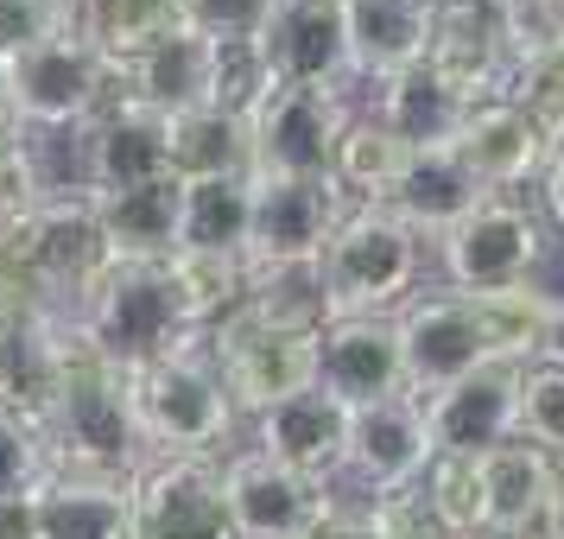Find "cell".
Listing matches in <instances>:
<instances>
[{
    "instance_id": "cell-9",
    "label": "cell",
    "mask_w": 564,
    "mask_h": 539,
    "mask_svg": "<svg viewBox=\"0 0 564 539\" xmlns=\"http://www.w3.org/2000/svg\"><path fill=\"white\" fill-rule=\"evenodd\" d=\"M539 260H545V223L513 197H488L476 216H463L451 235H437V267L451 292H508V285H533Z\"/></svg>"
},
{
    "instance_id": "cell-16",
    "label": "cell",
    "mask_w": 564,
    "mask_h": 539,
    "mask_svg": "<svg viewBox=\"0 0 564 539\" xmlns=\"http://www.w3.org/2000/svg\"><path fill=\"white\" fill-rule=\"evenodd\" d=\"M260 52L273 83H305V89H343L356 83L349 64V13L336 0H273Z\"/></svg>"
},
{
    "instance_id": "cell-11",
    "label": "cell",
    "mask_w": 564,
    "mask_h": 539,
    "mask_svg": "<svg viewBox=\"0 0 564 539\" xmlns=\"http://www.w3.org/2000/svg\"><path fill=\"white\" fill-rule=\"evenodd\" d=\"M400 331V356H406V394L432 400L444 387L469 381L476 368H488V343L476 324V305L463 292H412L393 311Z\"/></svg>"
},
{
    "instance_id": "cell-22",
    "label": "cell",
    "mask_w": 564,
    "mask_h": 539,
    "mask_svg": "<svg viewBox=\"0 0 564 539\" xmlns=\"http://www.w3.org/2000/svg\"><path fill=\"white\" fill-rule=\"evenodd\" d=\"M209 83H216V39L178 26L153 52L133 57L128 71H115V96L159 121H178L191 108H209Z\"/></svg>"
},
{
    "instance_id": "cell-44",
    "label": "cell",
    "mask_w": 564,
    "mask_h": 539,
    "mask_svg": "<svg viewBox=\"0 0 564 539\" xmlns=\"http://www.w3.org/2000/svg\"><path fill=\"white\" fill-rule=\"evenodd\" d=\"M273 0H178V20L204 39H260Z\"/></svg>"
},
{
    "instance_id": "cell-36",
    "label": "cell",
    "mask_w": 564,
    "mask_h": 539,
    "mask_svg": "<svg viewBox=\"0 0 564 539\" xmlns=\"http://www.w3.org/2000/svg\"><path fill=\"white\" fill-rule=\"evenodd\" d=\"M165 273H172V292L197 336H209L223 317L248 305V260L241 255H172Z\"/></svg>"
},
{
    "instance_id": "cell-31",
    "label": "cell",
    "mask_w": 564,
    "mask_h": 539,
    "mask_svg": "<svg viewBox=\"0 0 564 539\" xmlns=\"http://www.w3.org/2000/svg\"><path fill=\"white\" fill-rule=\"evenodd\" d=\"M165 153H172L178 184L248 179V121H235L223 108H191L178 121H165Z\"/></svg>"
},
{
    "instance_id": "cell-37",
    "label": "cell",
    "mask_w": 564,
    "mask_h": 539,
    "mask_svg": "<svg viewBox=\"0 0 564 539\" xmlns=\"http://www.w3.org/2000/svg\"><path fill=\"white\" fill-rule=\"evenodd\" d=\"M508 103L520 108L552 147H564V20L527 45V57H520V71H513V83H508Z\"/></svg>"
},
{
    "instance_id": "cell-35",
    "label": "cell",
    "mask_w": 564,
    "mask_h": 539,
    "mask_svg": "<svg viewBox=\"0 0 564 539\" xmlns=\"http://www.w3.org/2000/svg\"><path fill=\"white\" fill-rule=\"evenodd\" d=\"M469 299V292H463ZM476 324H482L488 362H513L533 368L545 349V324H552V292L545 285H508V292H476Z\"/></svg>"
},
{
    "instance_id": "cell-19",
    "label": "cell",
    "mask_w": 564,
    "mask_h": 539,
    "mask_svg": "<svg viewBox=\"0 0 564 539\" xmlns=\"http://www.w3.org/2000/svg\"><path fill=\"white\" fill-rule=\"evenodd\" d=\"M317 387L336 394L343 407L406 394V356L393 317H330L317 331Z\"/></svg>"
},
{
    "instance_id": "cell-15",
    "label": "cell",
    "mask_w": 564,
    "mask_h": 539,
    "mask_svg": "<svg viewBox=\"0 0 564 539\" xmlns=\"http://www.w3.org/2000/svg\"><path fill=\"white\" fill-rule=\"evenodd\" d=\"M520 381H527V368L488 362L469 381L444 387L432 400H419L437 457H488L495 444L520 438Z\"/></svg>"
},
{
    "instance_id": "cell-20",
    "label": "cell",
    "mask_w": 564,
    "mask_h": 539,
    "mask_svg": "<svg viewBox=\"0 0 564 539\" xmlns=\"http://www.w3.org/2000/svg\"><path fill=\"white\" fill-rule=\"evenodd\" d=\"M57 387H64V317L32 305L0 311V412L45 432Z\"/></svg>"
},
{
    "instance_id": "cell-39",
    "label": "cell",
    "mask_w": 564,
    "mask_h": 539,
    "mask_svg": "<svg viewBox=\"0 0 564 539\" xmlns=\"http://www.w3.org/2000/svg\"><path fill=\"white\" fill-rule=\"evenodd\" d=\"M273 89V71H267V52L260 39H216V83H209V108H223L235 121H248Z\"/></svg>"
},
{
    "instance_id": "cell-4",
    "label": "cell",
    "mask_w": 564,
    "mask_h": 539,
    "mask_svg": "<svg viewBox=\"0 0 564 539\" xmlns=\"http://www.w3.org/2000/svg\"><path fill=\"white\" fill-rule=\"evenodd\" d=\"M317 267L330 285V317H393L425 273V241L387 204H349Z\"/></svg>"
},
{
    "instance_id": "cell-2",
    "label": "cell",
    "mask_w": 564,
    "mask_h": 539,
    "mask_svg": "<svg viewBox=\"0 0 564 539\" xmlns=\"http://www.w3.org/2000/svg\"><path fill=\"white\" fill-rule=\"evenodd\" d=\"M45 451H52V470H70V476L133 483L147 470V438H140L128 368L108 362L77 317H64V387L45 412Z\"/></svg>"
},
{
    "instance_id": "cell-50",
    "label": "cell",
    "mask_w": 564,
    "mask_h": 539,
    "mask_svg": "<svg viewBox=\"0 0 564 539\" xmlns=\"http://www.w3.org/2000/svg\"><path fill=\"white\" fill-rule=\"evenodd\" d=\"M552 7H558V13H564V0H552Z\"/></svg>"
},
{
    "instance_id": "cell-30",
    "label": "cell",
    "mask_w": 564,
    "mask_h": 539,
    "mask_svg": "<svg viewBox=\"0 0 564 539\" xmlns=\"http://www.w3.org/2000/svg\"><path fill=\"white\" fill-rule=\"evenodd\" d=\"M248 223H254V179L184 184L178 255H241L248 260Z\"/></svg>"
},
{
    "instance_id": "cell-45",
    "label": "cell",
    "mask_w": 564,
    "mask_h": 539,
    "mask_svg": "<svg viewBox=\"0 0 564 539\" xmlns=\"http://www.w3.org/2000/svg\"><path fill=\"white\" fill-rule=\"evenodd\" d=\"M305 539H375V527H368V508H349V502H330V514L311 527Z\"/></svg>"
},
{
    "instance_id": "cell-32",
    "label": "cell",
    "mask_w": 564,
    "mask_h": 539,
    "mask_svg": "<svg viewBox=\"0 0 564 539\" xmlns=\"http://www.w3.org/2000/svg\"><path fill=\"white\" fill-rule=\"evenodd\" d=\"M406 159L412 147L393 128H381L375 115H349V128H343L336 159H330V184L349 204H387L400 172H406Z\"/></svg>"
},
{
    "instance_id": "cell-23",
    "label": "cell",
    "mask_w": 564,
    "mask_h": 539,
    "mask_svg": "<svg viewBox=\"0 0 564 539\" xmlns=\"http://www.w3.org/2000/svg\"><path fill=\"white\" fill-rule=\"evenodd\" d=\"M32 533L39 539H140L133 483L52 470L39 483V495H32Z\"/></svg>"
},
{
    "instance_id": "cell-34",
    "label": "cell",
    "mask_w": 564,
    "mask_h": 539,
    "mask_svg": "<svg viewBox=\"0 0 564 539\" xmlns=\"http://www.w3.org/2000/svg\"><path fill=\"white\" fill-rule=\"evenodd\" d=\"M178 20V0H77V32L96 52L128 71L140 52H153L159 39H172Z\"/></svg>"
},
{
    "instance_id": "cell-21",
    "label": "cell",
    "mask_w": 564,
    "mask_h": 539,
    "mask_svg": "<svg viewBox=\"0 0 564 539\" xmlns=\"http://www.w3.org/2000/svg\"><path fill=\"white\" fill-rule=\"evenodd\" d=\"M172 179V153H165V121L133 103H115L83 128V191H133V184Z\"/></svg>"
},
{
    "instance_id": "cell-47",
    "label": "cell",
    "mask_w": 564,
    "mask_h": 539,
    "mask_svg": "<svg viewBox=\"0 0 564 539\" xmlns=\"http://www.w3.org/2000/svg\"><path fill=\"white\" fill-rule=\"evenodd\" d=\"M26 140V128H20V108H13V89H7V64H0V153H13Z\"/></svg>"
},
{
    "instance_id": "cell-43",
    "label": "cell",
    "mask_w": 564,
    "mask_h": 539,
    "mask_svg": "<svg viewBox=\"0 0 564 539\" xmlns=\"http://www.w3.org/2000/svg\"><path fill=\"white\" fill-rule=\"evenodd\" d=\"M361 508H368V527H375V539H451V527L432 514V502L419 495V483H412V488H393V495H368Z\"/></svg>"
},
{
    "instance_id": "cell-40",
    "label": "cell",
    "mask_w": 564,
    "mask_h": 539,
    "mask_svg": "<svg viewBox=\"0 0 564 539\" xmlns=\"http://www.w3.org/2000/svg\"><path fill=\"white\" fill-rule=\"evenodd\" d=\"M520 438L564 463V368L558 362L527 368V381H520Z\"/></svg>"
},
{
    "instance_id": "cell-52",
    "label": "cell",
    "mask_w": 564,
    "mask_h": 539,
    "mask_svg": "<svg viewBox=\"0 0 564 539\" xmlns=\"http://www.w3.org/2000/svg\"><path fill=\"white\" fill-rule=\"evenodd\" d=\"M0 165H7V153H0Z\"/></svg>"
},
{
    "instance_id": "cell-10",
    "label": "cell",
    "mask_w": 564,
    "mask_h": 539,
    "mask_svg": "<svg viewBox=\"0 0 564 539\" xmlns=\"http://www.w3.org/2000/svg\"><path fill=\"white\" fill-rule=\"evenodd\" d=\"M204 343L223 387H229L235 412H248V419L267 412L273 400H285V394H299V387H317V336L273 331V324H260L248 311H235Z\"/></svg>"
},
{
    "instance_id": "cell-25",
    "label": "cell",
    "mask_w": 564,
    "mask_h": 539,
    "mask_svg": "<svg viewBox=\"0 0 564 539\" xmlns=\"http://www.w3.org/2000/svg\"><path fill=\"white\" fill-rule=\"evenodd\" d=\"M432 7L437 0H349V64L356 83H387L425 64V39H432Z\"/></svg>"
},
{
    "instance_id": "cell-26",
    "label": "cell",
    "mask_w": 564,
    "mask_h": 539,
    "mask_svg": "<svg viewBox=\"0 0 564 539\" xmlns=\"http://www.w3.org/2000/svg\"><path fill=\"white\" fill-rule=\"evenodd\" d=\"M457 153H463V165L501 197V191H513V184H527V179L545 172L552 140H545L513 103H482V108H469V121H463V133H457Z\"/></svg>"
},
{
    "instance_id": "cell-17",
    "label": "cell",
    "mask_w": 564,
    "mask_h": 539,
    "mask_svg": "<svg viewBox=\"0 0 564 539\" xmlns=\"http://www.w3.org/2000/svg\"><path fill=\"white\" fill-rule=\"evenodd\" d=\"M432 432H425V407L412 394H393V400H368V407H349V476L361 483V495H393V488H412L432 463Z\"/></svg>"
},
{
    "instance_id": "cell-46",
    "label": "cell",
    "mask_w": 564,
    "mask_h": 539,
    "mask_svg": "<svg viewBox=\"0 0 564 539\" xmlns=\"http://www.w3.org/2000/svg\"><path fill=\"white\" fill-rule=\"evenodd\" d=\"M539 204H545V216L564 229V147H552L545 172H539Z\"/></svg>"
},
{
    "instance_id": "cell-7",
    "label": "cell",
    "mask_w": 564,
    "mask_h": 539,
    "mask_svg": "<svg viewBox=\"0 0 564 539\" xmlns=\"http://www.w3.org/2000/svg\"><path fill=\"white\" fill-rule=\"evenodd\" d=\"M7 89H13L26 133H83L115 103V64L70 26L32 52L7 57Z\"/></svg>"
},
{
    "instance_id": "cell-53",
    "label": "cell",
    "mask_w": 564,
    "mask_h": 539,
    "mask_svg": "<svg viewBox=\"0 0 564 539\" xmlns=\"http://www.w3.org/2000/svg\"><path fill=\"white\" fill-rule=\"evenodd\" d=\"M0 311H7V299H0Z\"/></svg>"
},
{
    "instance_id": "cell-6",
    "label": "cell",
    "mask_w": 564,
    "mask_h": 539,
    "mask_svg": "<svg viewBox=\"0 0 564 539\" xmlns=\"http://www.w3.org/2000/svg\"><path fill=\"white\" fill-rule=\"evenodd\" d=\"M77 324L89 331V343L121 368H147V362L172 356L191 343V317H184L178 292L165 260H108V273L89 285V299L77 305Z\"/></svg>"
},
{
    "instance_id": "cell-29",
    "label": "cell",
    "mask_w": 564,
    "mask_h": 539,
    "mask_svg": "<svg viewBox=\"0 0 564 539\" xmlns=\"http://www.w3.org/2000/svg\"><path fill=\"white\" fill-rule=\"evenodd\" d=\"M368 115L400 133L412 153H432V147H457L463 121H469V103H463L457 89H444L425 64H412L400 77L375 83V108Z\"/></svg>"
},
{
    "instance_id": "cell-33",
    "label": "cell",
    "mask_w": 564,
    "mask_h": 539,
    "mask_svg": "<svg viewBox=\"0 0 564 539\" xmlns=\"http://www.w3.org/2000/svg\"><path fill=\"white\" fill-rule=\"evenodd\" d=\"M248 317L273 324L292 336H317L330 324V285L317 260H292V267H248Z\"/></svg>"
},
{
    "instance_id": "cell-41",
    "label": "cell",
    "mask_w": 564,
    "mask_h": 539,
    "mask_svg": "<svg viewBox=\"0 0 564 539\" xmlns=\"http://www.w3.org/2000/svg\"><path fill=\"white\" fill-rule=\"evenodd\" d=\"M52 476V451H45V432L0 412V502H26L39 495V483Z\"/></svg>"
},
{
    "instance_id": "cell-24",
    "label": "cell",
    "mask_w": 564,
    "mask_h": 539,
    "mask_svg": "<svg viewBox=\"0 0 564 539\" xmlns=\"http://www.w3.org/2000/svg\"><path fill=\"white\" fill-rule=\"evenodd\" d=\"M495 191H488L469 165H463L457 147H432V153H412L400 184H393V197L387 209L406 223L419 241H437V235H451L463 216H476Z\"/></svg>"
},
{
    "instance_id": "cell-14",
    "label": "cell",
    "mask_w": 564,
    "mask_h": 539,
    "mask_svg": "<svg viewBox=\"0 0 564 539\" xmlns=\"http://www.w3.org/2000/svg\"><path fill=\"white\" fill-rule=\"evenodd\" d=\"M140 539H235L223 502V463L209 457H147L133 476Z\"/></svg>"
},
{
    "instance_id": "cell-28",
    "label": "cell",
    "mask_w": 564,
    "mask_h": 539,
    "mask_svg": "<svg viewBox=\"0 0 564 539\" xmlns=\"http://www.w3.org/2000/svg\"><path fill=\"white\" fill-rule=\"evenodd\" d=\"M89 197H96V191H89ZM178 204H184L178 179H153V184H133V191L96 197L108 255L115 260H153V267L172 260L178 255Z\"/></svg>"
},
{
    "instance_id": "cell-8",
    "label": "cell",
    "mask_w": 564,
    "mask_h": 539,
    "mask_svg": "<svg viewBox=\"0 0 564 539\" xmlns=\"http://www.w3.org/2000/svg\"><path fill=\"white\" fill-rule=\"evenodd\" d=\"M349 128L343 89L273 83L248 115V179H330L336 140Z\"/></svg>"
},
{
    "instance_id": "cell-42",
    "label": "cell",
    "mask_w": 564,
    "mask_h": 539,
    "mask_svg": "<svg viewBox=\"0 0 564 539\" xmlns=\"http://www.w3.org/2000/svg\"><path fill=\"white\" fill-rule=\"evenodd\" d=\"M77 26V0H0V64Z\"/></svg>"
},
{
    "instance_id": "cell-27",
    "label": "cell",
    "mask_w": 564,
    "mask_h": 539,
    "mask_svg": "<svg viewBox=\"0 0 564 539\" xmlns=\"http://www.w3.org/2000/svg\"><path fill=\"white\" fill-rule=\"evenodd\" d=\"M476 470H482V533H495V539L520 533V527L545 508V495H552L558 476H564V463L545 457L527 438L495 444L488 457H476Z\"/></svg>"
},
{
    "instance_id": "cell-3",
    "label": "cell",
    "mask_w": 564,
    "mask_h": 539,
    "mask_svg": "<svg viewBox=\"0 0 564 539\" xmlns=\"http://www.w3.org/2000/svg\"><path fill=\"white\" fill-rule=\"evenodd\" d=\"M133 381V412H140V438H147V457H229L235 438V400L216 362H209V343L191 336L184 349L147 362V368H128Z\"/></svg>"
},
{
    "instance_id": "cell-48",
    "label": "cell",
    "mask_w": 564,
    "mask_h": 539,
    "mask_svg": "<svg viewBox=\"0 0 564 539\" xmlns=\"http://www.w3.org/2000/svg\"><path fill=\"white\" fill-rule=\"evenodd\" d=\"M539 362H558L564 368V292H552V324H545V349H539Z\"/></svg>"
},
{
    "instance_id": "cell-18",
    "label": "cell",
    "mask_w": 564,
    "mask_h": 539,
    "mask_svg": "<svg viewBox=\"0 0 564 539\" xmlns=\"http://www.w3.org/2000/svg\"><path fill=\"white\" fill-rule=\"evenodd\" d=\"M254 451H267L273 463L299 470L311 483H330L349 463V407L324 387H299L267 412H254Z\"/></svg>"
},
{
    "instance_id": "cell-38",
    "label": "cell",
    "mask_w": 564,
    "mask_h": 539,
    "mask_svg": "<svg viewBox=\"0 0 564 539\" xmlns=\"http://www.w3.org/2000/svg\"><path fill=\"white\" fill-rule=\"evenodd\" d=\"M419 495L451 527V539L482 533V470H476V457H432L419 476Z\"/></svg>"
},
{
    "instance_id": "cell-5",
    "label": "cell",
    "mask_w": 564,
    "mask_h": 539,
    "mask_svg": "<svg viewBox=\"0 0 564 539\" xmlns=\"http://www.w3.org/2000/svg\"><path fill=\"white\" fill-rule=\"evenodd\" d=\"M558 20H513L495 0H437L432 7V39H425V71L444 89H457L469 108L508 103V83L539 32Z\"/></svg>"
},
{
    "instance_id": "cell-13",
    "label": "cell",
    "mask_w": 564,
    "mask_h": 539,
    "mask_svg": "<svg viewBox=\"0 0 564 539\" xmlns=\"http://www.w3.org/2000/svg\"><path fill=\"white\" fill-rule=\"evenodd\" d=\"M349 197L330 179H254V223H248V267H292L324 260Z\"/></svg>"
},
{
    "instance_id": "cell-49",
    "label": "cell",
    "mask_w": 564,
    "mask_h": 539,
    "mask_svg": "<svg viewBox=\"0 0 564 539\" xmlns=\"http://www.w3.org/2000/svg\"><path fill=\"white\" fill-rule=\"evenodd\" d=\"M469 539H495V533H469Z\"/></svg>"
},
{
    "instance_id": "cell-51",
    "label": "cell",
    "mask_w": 564,
    "mask_h": 539,
    "mask_svg": "<svg viewBox=\"0 0 564 539\" xmlns=\"http://www.w3.org/2000/svg\"><path fill=\"white\" fill-rule=\"evenodd\" d=\"M336 7H349V0H336Z\"/></svg>"
},
{
    "instance_id": "cell-1",
    "label": "cell",
    "mask_w": 564,
    "mask_h": 539,
    "mask_svg": "<svg viewBox=\"0 0 564 539\" xmlns=\"http://www.w3.org/2000/svg\"><path fill=\"white\" fill-rule=\"evenodd\" d=\"M108 260L115 255H108L96 197L83 184L77 191L57 184L32 209H20L0 235V299H7V311L32 305V311L77 317L89 285L108 273Z\"/></svg>"
},
{
    "instance_id": "cell-12",
    "label": "cell",
    "mask_w": 564,
    "mask_h": 539,
    "mask_svg": "<svg viewBox=\"0 0 564 539\" xmlns=\"http://www.w3.org/2000/svg\"><path fill=\"white\" fill-rule=\"evenodd\" d=\"M223 502H229L235 539H305L330 514L336 495L330 483H311L248 444L223 457Z\"/></svg>"
}]
</instances>
